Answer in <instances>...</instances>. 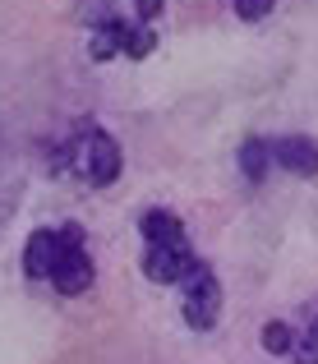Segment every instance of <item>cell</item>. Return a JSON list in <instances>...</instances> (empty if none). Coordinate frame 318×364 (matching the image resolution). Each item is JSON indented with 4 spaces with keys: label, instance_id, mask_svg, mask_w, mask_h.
Listing matches in <instances>:
<instances>
[{
    "label": "cell",
    "instance_id": "ba28073f",
    "mask_svg": "<svg viewBox=\"0 0 318 364\" xmlns=\"http://www.w3.org/2000/svg\"><path fill=\"white\" fill-rule=\"evenodd\" d=\"M295 364H318V304H304V323L295 332Z\"/></svg>",
    "mask_w": 318,
    "mask_h": 364
},
{
    "label": "cell",
    "instance_id": "7a4b0ae2",
    "mask_svg": "<svg viewBox=\"0 0 318 364\" xmlns=\"http://www.w3.org/2000/svg\"><path fill=\"white\" fill-rule=\"evenodd\" d=\"M180 295H185V323L194 332H208L221 314V286H217V277H212V267L198 263L194 272L180 282Z\"/></svg>",
    "mask_w": 318,
    "mask_h": 364
},
{
    "label": "cell",
    "instance_id": "277c9868",
    "mask_svg": "<svg viewBox=\"0 0 318 364\" xmlns=\"http://www.w3.org/2000/svg\"><path fill=\"white\" fill-rule=\"evenodd\" d=\"M79 157L83 176H88V185H111L115 176H120V148H115L111 134H88V139H79V148H70V161Z\"/></svg>",
    "mask_w": 318,
    "mask_h": 364
},
{
    "label": "cell",
    "instance_id": "30bf717a",
    "mask_svg": "<svg viewBox=\"0 0 318 364\" xmlns=\"http://www.w3.org/2000/svg\"><path fill=\"white\" fill-rule=\"evenodd\" d=\"M267 161H272V143H263V139H245V148H240V171H245L254 185L267 176Z\"/></svg>",
    "mask_w": 318,
    "mask_h": 364
},
{
    "label": "cell",
    "instance_id": "9c48e42d",
    "mask_svg": "<svg viewBox=\"0 0 318 364\" xmlns=\"http://www.w3.org/2000/svg\"><path fill=\"white\" fill-rule=\"evenodd\" d=\"M106 28L115 33V46H120L124 55H148L152 46H157V37H152L148 28H129V23H120V18H106Z\"/></svg>",
    "mask_w": 318,
    "mask_h": 364
},
{
    "label": "cell",
    "instance_id": "3957f363",
    "mask_svg": "<svg viewBox=\"0 0 318 364\" xmlns=\"http://www.w3.org/2000/svg\"><path fill=\"white\" fill-rule=\"evenodd\" d=\"M198 263H203V258H198L185 240H180V245H148V249H143V272H148L157 286H180Z\"/></svg>",
    "mask_w": 318,
    "mask_h": 364
},
{
    "label": "cell",
    "instance_id": "7c38bea8",
    "mask_svg": "<svg viewBox=\"0 0 318 364\" xmlns=\"http://www.w3.org/2000/svg\"><path fill=\"white\" fill-rule=\"evenodd\" d=\"M88 51H92V60H111V55L115 51H120V46H115V33H111V28H97V37H92V42H88Z\"/></svg>",
    "mask_w": 318,
    "mask_h": 364
},
{
    "label": "cell",
    "instance_id": "5b68a950",
    "mask_svg": "<svg viewBox=\"0 0 318 364\" xmlns=\"http://www.w3.org/2000/svg\"><path fill=\"white\" fill-rule=\"evenodd\" d=\"M272 161L291 176H318V143L304 134H286L272 143Z\"/></svg>",
    "mask_w": 318,
    "mask_h": 364
},
{
    "label": "cell",
    "instance_id": "8fae6325",
    "mask_svg": "<svg viewBox=\"0 0 318 364\" xmlns=\"http://www.w3.org/2000/svg\"><path fill=\"white\" fill-rule=\"evenodd\" d=\"M263 350H267V355H291V350H295V328L282 323V318H272L263 328Z\"/></svg>",
    "mask_w": 318,
    "mask_h": 364
},
{
    "label": "cell",
    "instance_id": "8992f818",
    "mask_svg": "<svg viewBox=\"0 0 318 364\" xmlns=\"http://www.w3.org/2000/svg\"><path fill=\"white\" fill-rule=\"evenodd\" d=\"M55 254H60V235L55 231H33L28 235V249H23V272L28 277H51Z\"/></svg>",
    "mask_w": 318,
    "mask_h": 364
},
{
    "label": "cell",
    "instance_id": "52a82bcc",
    "mask_svg": "<svg viewBox=\"0 0 318 364\" xmlns=\"http://www.w3.org/2000/svg\"><path fill=\"white\" fill-rule=\"evenodd\" d=\"M139 231L148 245H180L185 240V226H180L176 213H166V208H148V213L139 217Z\"/></svg>",
    "mask_w": 318,
    "mask_h": 364
},
{
    "label": "cell",
    "instance_id": "6da1fadb",
    "mask_svg": "<svg viewBox=\"0 0 318 364\" xmlns=\"http://www.w3.org/2000/svg\"><path fill=\"white\" fill-rule=\"evenodd\" d=\"M46 282L60 295H83L92 286V258H88V249L79 245V226H65L60 231V254H55V267H51Z\"/></svg>",
    "mask_w": 318,
    "mask_h": 364
},
{
    "label": "cell",
    "instance_id": "5bb4252c",
    "mask_svg": "<svg viewBox=\"0 0 318 364\" xmlns=\"http://www.w3.org/2000/svg\"><path fill=\"white\" fill-rule=\"evenodd\" d=\"M161 5H166V0H134V14H139V18H157Z\"/></svg>",
    "mask_w": 318,
    "mask_h": 364
},
{
    "label": "cell",
    "instance_id": "4fadbf2b",
    "mask_svg": "<svg viewBox=\"0 0 318 364\" xmlns=\"http://www.w3.org/2000/svg\"><path fill=\"white\" fill-rule=\"evenodd\" d=\"M272 9V0H235V14L240 18H263Z\"/></svg>",
    "mask_w": 318,
    "mask_h": 364
}]
</instances>
